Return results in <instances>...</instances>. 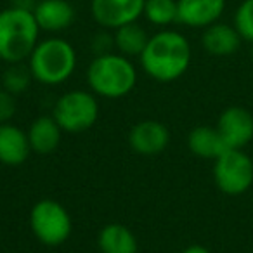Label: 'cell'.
Instances as JSON below:
<instances>
[{"instance_id":"1","label":"cell","mask_w":253,"mask_h":253,"mask_svg":"<svg viewBox=\"0 0 253 253\" xmlns=\"http://www.w3.org/2000/svg\"><path fill=\"white\" fill-rule=\"evenodd\" d=\"M191 45L179 32L165 30L149 37L146 49L142 50L141 66L153 80L169 84L180 78L191 64Z\"/></svg>"},{"instance_id":"14","label":"cell","mask_w":253,"mask_h":253,"mask_svg":"<svg viewBox=\"0 0 253 253\" xmlns=\"http://www.w3.org/2000/svg\"><path fill=\"white\" fill-rule=\"evenodd\" d=\"M205 50L211 56H231L239 49L241 43V35L234 26L224 25V23H213L207 26L203 37H201Z\"/></svg>"},{"instance_id":"12","label":"cell","mask_w":253,"mask_h":253,"mask_svg":"<svg viewBox=\"0 0 253 253\" xmlns=\"http://www.w3.org/2000/svg\"><path fill=\"white\" fill-rule=\"evenodd\" d=\"M28 134L12 123H0V163L18 167L30 156Z\"/></svg>"},{"instance_id":"19","label":"cell","mask_w":253,"mask_h":253,"mask_svg":"<svg viewBox=\"0 0 253 253\" xmlns=\"http://www.w3.org/2000/svg\"><path fill=\"white\" fill-rule=\"evenodd\" d=\"M142 14L153 25L167 26L177 21V0H146Z\"/></svg>"},{"instance_id":"21","label":"cell","mask_w":253,"mask_h":253,"mask_svg":"<svg viewBox=\"0 0 253 253\" xmlns=\"http://www.w3.org/2000/svg\"><path fill=\"white\" fill-rule=\"evenodd\" d=\"M234 28L243 40L253 42V0H245L234 16Z\"/></svg>"},{"instance_id":"2","label":"cell","mask_w":253,"mask_h":253,"mask_svg":"<svg viewBox=\"0 0 253 253\" xmlns=\"http://www.w3.org/2000/svg\"><path fill=\"white\" fill-rule=\"evenodd\" d=\"M40 26L33 11L12 5L0 11V59L9 64L23 63L39 43Z\"/></svg>"},{"instance_id":"7","label":"cell","mask_w":253,"mask_h":253,"mask_svg":"<svg viewBox=\"0 0 253 253\" xmlns=\"http://www.w3.org/2000/svg\"><path fill=\"white\" fill-rule=\"evenodd\" d=\"M213 179L218 189L229 196L246 193L253 184V162L243 149H227L215 160Z\"/></svg>"},{"instance_id":"6","label":"cell","mask_w":253,"mask_h":253,"mask_svg":"<svg viewBox=\"0 0 253 253\" xmlns=\"http://www.w3.org/2000/svg\"><path fill=\"white\" fill-rule=\"evenodd\" d=\"M52 116L63 132L80 134L97 122L99 102L94 92L70 90L57 99Z\"/></svg>"},{"instance_id":"23","label":"cell","mask_w":253,"mask_h":253,"mask_svg":"<svg viewBox=\"0 0 253 253\" xmlns=\"http://www.w3.org/2000/svg\"><path fill=\"white\" fill-rule=\"evenodd\" d=\"M182 253H210V250L203 245H191V246H187Z\"/></svg>"},{"instance_id":"8","label":"cell","mask_w":253,"mask_h":253,"mask_svg":"<svg viewBox=\"0 0 253 253\" xmlns=\"http://www.w3.org/2000/svg\"><path fill=\"white\" fill-rule=\"evenodd\" d=\"M146 0H90L92 18L109 30L137 21L144 11Z\"/></svg>"},{"instance_id":"17","label":"cell","mask_w":253,"mask_h":253,"mask_svg":"<svg viewBox=\"0 0 253 253\" xmlns=\"http://www.w3.org/2000/svg\"><path fill=\"white\" fill-rule=\"evenodd\" d=\"M101 253H137L139 245L135 234L123 224H108L97 236Z\"/></svg>"},{"instance_id":"3","label":"cell","mask_w":253,"mask_h":253,"mask_svg":"<svg viewBox=\"0 0 253 253\" xmlns=\"http://www.w3.org/2000/svg\"><path fill=\"white\" fill-rule=\"evenodd\" d=\"M87 84L95 95L106 99L125 97L137 85V70L123 54L106 52L88 64Z\"/></svg>"},{"instance_id":"22","label":"cell","mask_w":253,"mask_h":253,"mask_svg":"<svg viewBox=\"0 0 253 253\" xmlns=\"http://www.w3.org/2000/svg\"><path fill=\"white\" fill-rule=\"evenodd\" d=\"M16 113L14 94L7 92L5 88H0V123H9V120Z\"/></svg>"},{"instance_id":"16","label":"cell","mask_w":253,"mask_h":253,"mask_svg":"<svg viewBox=\"0 0 253 253\" xmlns=\"http://www.w3.org/2000/svg\"><path fill=\"white\" fill-rule=\"evenodd\" d=\"M187 146H189L191 153H194L200 158H211L217 160L220 155L227 151V144L222 139L220 132L217 130V126H207L201 125L196 126L189 132L187 135Z\"/></svg>"},{"instance_id":"5","label":"cell","mask_w":253,"mask_h":253,"mask_svg":"<svg viewBox=\"0 0 253 253\" xmlns=\"http://www.w3.org/2000/svg\"><path fill=\"white\" fill-rule=\"evenodd\" d=\"M30 227L35 238L45 246H61L71 236V217L61 203L54 200H40L30 211Z\"/></svg>"},{"instance_id":"13","label":"cell","mask_w":253,"mask_h":253,"mask_svg":"<svg viewBox=\"0 0 253 253\" xmlns=\"http://www.w3.org/2000/svg\"><path fill=\"white\" fill-rule=\"evenodd\" d=\"M37 23L43 32H63L75 21V9L68 0H40L33 9Z\"/></svg>"},{"instance_id":"4","label":"cell","mask_w":253,"mask_h":253,"mask_svg":"<svg viewBox=\"0 0 253 253\" xmlns=\"http://www.w3.org/2000/svg\"><path fill=\"white\" fill-rule=\"evenodd\" d=\"M33 80L43 85H59L73 75L77 68V52L64 39H45L37 43L28 57Z\"/></svg>"},{"instance_id":"15","label":"cell","mask_w":253,"mask_h":253,"mask_svg":"<svg viewBox=\"0 0 253 253\" xmlns=\"http://www.w3.org/2000/svg\"><path fill=\"white\" fill-rule=\"evenodd\" d=\"M61 126L54 120V116H39L33 120L28 128V141L32 146V151L39 155H49L56 151L61 142Z\"/></svg>"},{"instance_id":"9","label":"cell","mask_w":253,"mask_h":253,"mask_svg":"<svg viewBox=\"0 0 253 253\" xmlns=\"http://www.w3.org/2000/svg\"><path fill=\"white\" fill-rule=\"evenodd\" d=\"M217 130L229 149H243L253 139L252 113L239 106H231L218 118Z\"/></svg>"},{"instance_id":"10","label":"cell","mask_w":253,"mask_h":253,"mask_svg":"<svg viewBox=\"0 0 253 253\" xmlns=\"http://www.w3.org/2000/svg\"><path fill=\"white\" fill-rule=\"evenodd\" d=\"M170 142V132L163 123L155 120H144L132 126L128 134V144L142 156H155L165 151Z\"/></svg>"},{"instance_id":"20","label":"cell","mask_w":253,"mask_h":253,"mask_svg":"<svg viewBox=\"0 0 253 253\" xmlns=\"http://www.w3.org/2000/svg\"><path fill=\"white\" fill-rule=\"evenodd\" d=\"M32 71L28 66H23L21 63L11 64V66L5 70L4 78H2V85L7 92L11 94H21L26 88L30 87V82H32Z\"/></svg>"},{"instance_id":"11","label":"cell","mask_w":253,"mask_h":253,"mask_svg":"<svg viewBox=\"0 0 253 253\" xmlns=\"http://www.w3.org/2000/svg\"><path fill=\"white\" fill-rule=\"evenodd\" d=\"M225 0H177V21L191 28H207L217 23Z\"/></svg>"},{"instance_id":"18","label":"cell","mask_w":253,"mask_h":253,"mask_svg":"<svg viewBox=\"0 0 253 253\" xmlns=\"http://www.w3.org/2000/svg\"><path fill=\"white\" fill-rule=\"evenodd\" d=\"M113 42H115V47L123 56H141L142 50L146 49V45L149 42V35L141 25H137V21H134L116 28Z\"/></svg>"}]
</instances>
